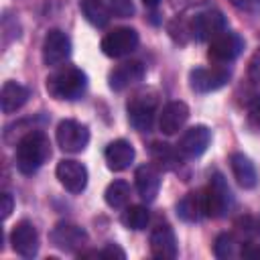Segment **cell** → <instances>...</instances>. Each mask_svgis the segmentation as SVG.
Instances as JSON below:
<instances>
[{
    "label": "cell",
    "instance_id": "6da1fadb",
    "mask_svg": "<svg viewBox=\"0 0 260 260\" xmlns=\"http://www.w3.org/2000/svg\"><path fill=\"white\" fill-rule=\"evenodd\" d=\"M51 154V144L45 132L41 130H30L26 132L18 144H16V167L22 175H32L43 167V162Z\"/></svg>",
    "mask_w": 260,
    "mask_h": 260
},
{
    "label": "cell",
    "instance_id": "7a4b0ae2",
    "mask_svg": "<svg viewBox=\"0 0 260 260\" xmlns=\"http://www.w3.org/2000/svg\"><path fill=\"white\" fill-rule=\"evenodd\" d=\"M45 87L51 98L71 102V100H77L83 95V91L87 87V75L73 65H65L47 77Z\"/></svg>",
    "mask_w": 260,
    "mask_h": 260
},
{
    "label": "cell",
    "instance_id": "3957f363",
    "mask_svg": "<svg viewBox=\"0 0 260 260\" xmlns=\"http://www.w3.org/2000/svg\"><path fill=\"white\" fill-rule=\"evenodd\" d=\"M232 191L221 173H213L203 189V209L207 217H223L232 209Z\"/></svg>",
    "mask_w": 260,
    "mask_h": 260
},
{
    "label": "cell",
    "instance_id": "277c9868",
    "mask_svg": "<svg viewBox=\"0 0 260 260\" xmlns=\"http://www.w3.org/2000/svg\"><path fill=\"white\" fill-rule=\"evenodd\" d=\"M57 144L63 152H81L89 142V130L77 120H61L55 132Z\"/></svg>",
    "mask_w": 260,
    "mask_h": 260
},
{
    "label": "cell",
    "instance_id": "5b68a950",
    "mask_svg": "<svg viewBox=\"0 0 260 260\" xmlns=\"http://www.w3.org/2000/svg\"><path fill=\"white\" fill-rule=\"evenodd\" d=\"M126 110H128V122L136 130L148 132L152 128L154 114H156V98L148 93H136L134 98H130Z\"/></svg>",
    "mask_w": 260,
    "mask_h": 260
},
{
    "label": "cell",
    "instance_id": "8992f818",
    "mask_svg": "<svg viewBox=\"0 0 260 260\" xmlns=\"http://www.w3.org/2000/svg\"><path fill=\"white\" fill-rule=\"evenodd\" d=\"M242 49H244V39L238 32L223 30L209 41L207 57L213 63H230L242 53Z\"/></svg>",
    "mask_w": 260,
    "mask_h": 260
},
{
    "label": "cell",
    "instance_id": "52a82bcc",
    "mask_svg": "<svg viewBox=\"0 0 260 260\" xmlns=\"http://www.w3.org/2000/svg\"><path fill=\"white\" fill-rule=\"evenodd\" d=\"M136 47H138V32L130 26H118L102 39V51L108 57L130 55Z\"/></svg>",
    "mask_w": 260,
    "mask_h": 260
},
{
    "label": "cell",
    "instance_id": "ba28073f",
    "mask_svg": "<svg viewBox=\"0 0 260 260\" xmlns=\"http://www.w3.org/2000/svg\"><path fill=\"white\" fill-rule=\"evenodd\" d=\"M71 55V41L69 37L59 30V28H51L45 35L43 41V61L49 67H57L61 63H65Z\"/></svg>",
    "mask_w": 260,
    "mask_h": 260
},
{
    "label": "cell",
    "instance_id": "9c48e42d",
    "mask_svg": "<svg viewBox=\"0 0 260 260\" xmlns=\"http://www.w3.org/2000/svg\"><path fill=\"white\" fill-rule=\"evenodd\" d=\"M51 242L53 246H57L63 252H77L79 248H83L87 244V234L83 228L69 223V221H59L53 230H51Z\"/></svg>",
    "mask_w": 260,
    "mask_h": 260
},
{
    "label": "cell",
    "instance_id": "30bf717a",
    "mask_svg": "<svg viewBox=\"0 0 260 260\" xmlns=\"http://www.w3.org/2000/svg\"><path fill=\"white\" fill-rule=\"evenodd\" d=\"M228 81H230V71L225 67H211V69L197 67V69H193L189 73L191 89H195L199 93L215 91V89L223 87Z\"/></svg>",
    "mask_w": 260,
    "mask_h": 260
},
{
    "label": "cell",
    "instance_id": "8fae6325",
    "mask_svg": "<svg viewBox=\"0 0 260 260\" xmlns=\"http://www.w3.org/2000/svg\"><path fill=\"white\" fill-rule=\"evenodd\" d=\"M55 173H57L59 183L69 193H81L87 187V169L77 160H71V158L59 160Z\"/></svg>",
    "mask_w": 260,
    "mask_h": 260
},
{
    "label": "cell",
    "instance_id": "7c38bea8",
    "mask_svg": "<svg viewBox=\"0 0 260 260\" xmlns=\"http://www.w3.org/2000/svg\"><path fill=\"white\" fill-rule=\"evenodd\" d=\"M10 242H12L14 252L20 254L22 258H32L39 252V234H37V228L30 221H26V219L18 221L12 228Z\"/></svg>",
    "mask_w": 260,
    "mask_h": 260
},
{
    "label": "cell",
    "instance_id": "4fadbf2b",
    "mask_svg": "<svg viewBox=\"0 0 260 260\" xmlns=\"http://www.w3.org/2000/svg\"><path fill=\"white\" fill-rule=\"evenodd\" d=\"M228 26L225 16L219 10H205L197 14L191 22V35L199 41H211L219 32H223Z\"/></svg>",
    "mask_w": 260,
    "mask_h": 260
},
{
    "label": "cell",
    "instance_id": "5bb4252c",
    "mask_svg": "<svg viewBox=\"0 0 260 260\" xmlns=\"http://www.w3.org/2000/svg\"><path fill=\"white\" fill-rule=\"evenodd\" d=\"M209 142H211V130L203 124H197V126H191L189 130L183 132V136L179 138L177 148H179L181 154L193 158V156L203 154L207 150Z\"/></svg>",
    "mask_w": 260,
    "mask_h": 260
},
{
    "label": "cell",
    "instance_id": "9a60e30c",
    "mask_svg": "<svg viewBox=\"0 0 260 260\" xmlns=\"http://www.w3.org/2000/svg\"><path fill=\"white\" fill-rule=\"evenodd\" d=\"M144 77V65L140 61H124L116 65L108 75V85L114 91H122Z\"/></svg>",
    "mask_w": 260,
    "mask_h": 260
},
{
    "label": "cell",
    "instance_id": "2e32d148",
    "mask_svg": "<svg viewBox=\"0 0 260 260\" xmlns=\"http://www.w3.org/2000/svg\"><path fill=\"white\" fill-rule=\"evenodd\" d=\"M177 238L169 225H156L150 232V254L160 260H173L177 256Z\"/></svg>",
    "mask_w": 260,
    "mask_h": 260
},
{
    "label": "cell",
    "instance_id": "e0dca14e",
    "mask_svg": "<svg viewBox=\"0 0 260 260\" xmlns=\"http://www.w3.org/2000/svg\"><path fill=\"white\" fill-rule=\"evenodd\" d=\"M189 120V106L185 102H169L158 116V128L162 134H177Z\"/></svg>",
    "mask_w": 260,
    "mask_h": 260
},
{
    "label": "cell",
    "instance_id": "ac0fdd59",
    "mask_svg": "<svg viewBox=\"0 0 260 260\" xmlns=\"http://www.w3.org/2000/svg\"><path fill=\"white\" fill-rule=\"evenodd\" d=\"M136 191L144 201H154L160 189V173L154 165H140L134 173Z\"/></svg>",
    "mask_w": 260,
    "mask_h": 260
},
{
    "label": "cell",
    "instance_id": "d6986e66",
    "mask_svg": "<svg viewBox=\"0 0 260 260\" xmlns=\"http://www.w3.org/2000/svg\"><path fill=\"white\" fill-rule=\"evenodd\" d=\"M134 154H136L134 146L128 140H124V138H118V140L110 142L106 146V152H104L106 165H108L110 171H124V169H128L130 162L134 160Z\"/></svg>",
    "mask_w": 260,
    "mask_h": 260
},
{
    "label": "cell",
    "instance_id": "ffe728a7",
    "mask_svg": "<svg viewBox=\"0 0 260 260\" xmlns=\"http://www.w3.org/2000/svg\"><path fill=\"white\" fill-rule=\"evenodd\" d=\"M230 169H232L234 179L238 181L240 187H244V189H252V187H256V183H258V175H256V169H254L252 160H250L246 154H242V152H234V154L230 156Z\"/></svg>",
    "mask_w": 260,
    "mask_h": 260
},
{
    "label": "cell",
    "instance_id": "44dd1931",
    "mask_svg": "<svg viewBox=\"0 0 260 260\" xmlns=\"http://www.w3.org/2000/svg\"><path fill=\"white\" fill-rule=\"evenodd\" d=\"M30 91L28 87L16 83V81H6L2 85V91H0V106H2V112L4 114H12L16 110H20L26 100H28Z\"/></svg>",
    "mask_w": 260,
    "mask_h": 260
},
{
    "label": "cell",
    "instance_id": "7402d4cb",
    "mask_svg": "<svg viewBox=\"0 0 260 260\" xmlns=\"http://www.w3.org/2000/svg\"><path fill=\"white\" fill-rule=\"evenodd\" d=\"M177 215L183 221H197L201 215H205L203 209V191H189L177 201Z\"/></svg>",
    "mask_w": 260,
    "mask_h": 260
},
{
    "label": "cell",
    "instance_id": "603a6c76",
    "mask_svg": "<svg viewBox=\"0 0 260 260\" xmlns=\"http://www.w3.org/2000/svg\"><path fill=\"white\" fill-rule=\"evenodd\" d=\"M213 254L221 260L238 258L244 254V244L240 240H236L234 234H219L215 238V244H213Z\"/></svg>",
    "mask_w": 260,
    "mask_h": 260
},
{
    "label": "cell",
    "instance_id": "cb8c5ba5",
    "mask_svg": "<svg viewBox=\"0 0 260 260\" xmlns=\"http://www.w3.org/2000/svg\"><path fill=\"white\" fill-rule=\"evenodd\" d=\"M79 6H81V12H83L85 20L91 22L93 26H106L108 24L110 10H108L104 0H81Z\"/></svg>",
    "mask_w": 260,
    "mask_h": 260
},
{
    "label": "cell",
    "instance_id": "d4e9b609",
    "mask_svg": "<svg viewBox=\"0 0 260 260\" xmlns=\"http://www.w3.org/2000/svg\"><path fill=\"white\" fill-rule=\"evenodd\" d=\"M150 156L160 169H175L179 165V148L175 150L167 142H152L150 144Z\"/></svg>",
    "mask_w": 260,
    "mask_h": 260
},
{
    "label": "cell",
    "instance_id": "484cf974",
    "mask_svg": "<svg viewBox=\"0 0 260 260\" xmlns=\"http://www.w3.org/2000/svg\"><path fill=\"white\" fill-rule=\"evenodd\" d=\"M104 199L110 207L114 209H122L128 205L130 201V185L126 181H112L108 187H106V193H104Z\"/></svg>",
    "mask_w": 260,
    "mask_h": 260
},
{
    "label": "cell",
    "instance_id": "4316f807",
    "mask_svg": "<svg viewBox=\"0 0 260 260\" xmlns=\"http://www.w3.org/2000/svg\"><path fill=\"white\" fill-rule=\"evenodd\" d=\"M148 219H150V213H148V209L144 205H130L122 213V223L128 230H134V232L144 230L146 223H148Z\"/></svg>",
    "mask_w": 260,
    "mask_h": 260
},
{
    "label": "cell",
    "instance_id": "83f0119b",
    "mask_svg": "<svg viewBox=\"0 0 260 260\" xmlns=\"http://www.w3.org/2000/svg\"><path fill=\"white\" fill-rule=\"evenodd\" d=\"M110 10L118 18H130L134 14V2L132 0H110Z\"/></svg>",
    "mask_w": 260,
    "mask_h": 260
},
{
    "label": "cell",
    "instance_id": "f1b7e54d",
    "mask_svg": "<svg viewBox=\"0 0 260 260\" xmlns=\"http://www.w3.org/2000/svg\"><path fill=\"white\" fill-rule=\"evenodd\" d=\"M248 77H250L252 83L260 85V49L252 55V59L248 63Z\"/></svg>",
    "mask_w": 260,
    "mask_h": 260
},
{
    "label": "cell",
    "instance_id": "f546056e",
    "mask_svg": "<svg viewBox=\"0 0 260 260\" xmlns=\"http://www.w3.org/2000/svg\"><path fill=\"white\" fill-rule=\"evenodd\" d=\"M100 258H120L122 260V258H126V254L116 244H108L104 250H100Z\"/></svg>",
    "mask_w": 260,
    "mask_h": 260
},
{
    "label": "cell",
    "instance_id": "4dcf8cb0",
    "mask_svg": "<svg viewBox=\"0 0 260 260\" xmlns=\"http://www.w3.org/2000/svg\"><path fill=\"white\" fill-rule=\"evenodd\" d=\"M0 199H2V209H0V211H2V217L6 219V217L12 213L14 199H12V195H10V193H2V197H0Z\"/></svg>",
    "mask_w": 260,
    "mask_h": 260
},
{
    "label": "cell",
    "instance_id": "1f68e13d",
    "mask_svg": "<svg viewBox=\"0 0 260 260\" xmlns=\"http://www.w3.org/2000/svg\"><path fill=\"white\" fill-rule=\"evenodd\" d=\"M232 4H236L238 8H244V10L260 8V0H232Z\"/></svg>",
    "mask_w": 260,
    "mask_h": 260
},
{
    "label": "cell",
    "instance_id": "d6a6232c",
    "mask_svg": "<svg viewBox=\"0 0 260 260\" xmlns=\"http://www.w3.org/2000/svg\"><path fill=\"white\" fill-rule=\"evenodd\" d=\"M252 114H254V116H256V118L260 120V100H258V102L254 104V108H252Z\"/></svg>",
    "mask_w": 260,
    "mask_h": 260
},
{
    "label": "cell",
    "instance_id": "836d02e7",
    "mask_svg": "<svg viewBox=\"0 0 260 260\" xmlns=\"http://www.w3.org/2000/svg\"><path fill=\"white\" fill-rule=\"evenodd\" d=\"M142 2H144V6H150V8H152V6H156L160 0H142Z\"/></svg>",
    "mask_w": 260,
    "mask_h": 260
},
{
    "label": "cell",
    "instance_id": "e575fe53",
    "mask_svg": "<svg viewBox=\"0 0 260 260\" xmlns=\"http://www.w3.org/2000/svg\"><path fill=\"white\" fill-rule=\"evenodd\" d=\"M258 258H260V248H258Z\"/></svg>",
    "mask_w": 260,
    "mask_h": 260
}]
</instances>
